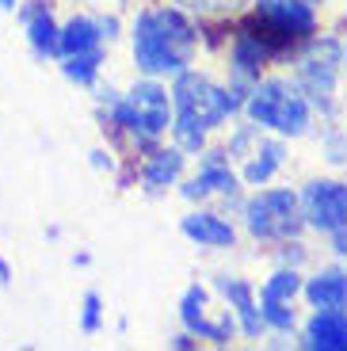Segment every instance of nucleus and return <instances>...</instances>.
Returning <instances> with one entry per match:
<instances>
[{"mask_svg": "<svg viewBox=\"0 0 347 351\" xmlns=\"http://www.w3.org/2000/svg\"><path fill=\"white\" fill-rule=\"evenodd\" d=\"M134 65L145 77H176L191 69L199 31L180 8H145L134 19Z\"/></svg>", "mask_w": 347, "mask_h": 351, "instance_id": "f257e3e1", "label": "nucleus"}, {"mask_svg": "<svg viewBox=\"0 0 347 351\" xmlns=\"http://www.w3.org/2000/svg\"><path fill=\"white\" fill-rule=\"evenodd\" d=\"M99 104L107 107V119L119 130H126L138 141H156L172 126V92L156 77L138 80L126 96L115 88H99Z\"/></svg>", "mask_w": 347, "mask_h": 351, "instance_id": "f03ea898", "label": "nucleus"}, {"mask_svg": "<svg viewBox=\"0 0 347 351\" xmlns=\"http://www.w3.org/2000/svg\"><path fill=\"white\" fill-rule=\"evenodd\" d=\"M244 111H248V119L256 126L278 134V138H302V134L309 130L313 107H309V99H305V92L298 84H290V80H283V77H271V80H260V84L248 92Z\"/></svg>", "mask_w": 347, "mask_h": 351, "instance_id": "7ed1b4c3", "label": "nucleus"}, {"mask_svg": "<svg viewBox=\"0 0 347 351\" xmlns=\"http://www.w3.org/2000/svg\"><path fill=\"white\" fill-rule=\"evenodd\" d=\"M244 226L256 241H290L302 233V206L298 195L287 187H271V191H256L244 202Z\"/></svg>", "mask_w": 347, "mask_h": 351, "instance_id": "20e7f679", "label": "nucleus"}, {"mask_svg": "<svg viewBox=\"0 0 347 351\" xmlns=\"http://www.w3.org/2000/svg\"><path fill=\"white\" fill-rule=\"evenodd\" d=\"M172 107L176 119H187V123L202 126V130H214L229 119V104H226V88L214 84L206 73L183 69L172 80Z\"/></svg>", "mask_w": 347, "mask_h": 351, "instance_id": "39448f33", "label": "nucleus"}, {"mask_svg": "<svg viewBox=\"0 0 347 351\" xmlns=\"http://www.w3.org/2000/svg\"><path fill=\"white\" fill-rule=\"evenodd\" d=\"M339 43L336 38H317L309 46V53L298 65V80H302V92L309 99V107H321L324 114L336 111V65H339Z\"/></svg>", "mask_w": 347, "mask_h": 351, "instance_id": "423d86ee", "label": "nucleus"}, {"mask_svg": "<svg viewBox=\"0 0 347 351\" xmlns=\"http://www.w3.org/2000/svg\"><path fill=\"white\" fill-rule=\"evenodd\" d=\"M302 221L317 233H336L347 226V184L344 180H309L305 191L298 195Z\"/></svg>", "mask_w": 347, "mask_h": 351, "instance_id": "0eeeda50", "label": "nucleus"}, {"mask_svg": "<svg viewBox=\"0 0 347 351\" xmlns=\"http://www.w3.org/2000/svg\"><path fill=\"white\" fill-rule=\"evenodd\" d=\"M302 294V275L298 267H278L260 290V317L263 325L275 328V332H290L298 325V313H294V298Z\"/></svg>", "mask_w": 347, "mask_h": 351, "instance_id": "6e6552de", "label": "nucleus"}, {"mask_svg": "<svg viewBox=\"0 0 347 351\" xmlns=\"http://www.w3.org/2000/svg\"><path fill=\"white\" fill-rule=\"evenodd\" d=\"M180 317H183V325H187L191 336H202V340H214V343H229L233 332H237V317L233 313H222L217 321L206 317V290H202L199 282H191V287L183 290Z\"/></svg>", "mask_w": 347, "mask_h": 351, "instance_id": "1a4fd4ad", "label": "nucleus"}, {"mask_svg": "<svg viewBox=\"0 0 347 351\" xmlns=\"http://www.w3.org/2000/svg\"><path fill=\"white\" fill-rule=\"evenodd\" d=\"M317 4L321 0H256L260 19L283 35H313L317 31Z\"/></svg>", "mask_w": 347, "mask_h": 351, "instance_id": "9d476101", "label": "nucleus"}, {"mask_svg": "<svg viewBox=\"0 0 347 351\" xmlns=\"http://www.w3.org/2000/svg\"><path fill=\"white\" fill-rule=\"evenodd\" d=\"M16 8H19V19H23L31 53H35L38 62H58V31H61V23L53 19L50 4L31 0V4H16Z\"/></svg>", "mask_w": 347, "mask_h": 351, "instance_id": "9b49d317", "label": "nucleus"}, {"mask_svg": "<svg viewBox=\"0 0 347 351\" xmlns=\"http://www.w3.org/2000/svg\"><path fill=\"white\" fill-rule=\"evenodd\" d=\"M237 191V172L229 168L226 153H202V168L195 180L183 184V199H206V195H233Z\"/></svg>", "mask_w": 347, "mask_h": 351, "instance_id": "f8f14e48", "label": "nucleus"}, {"mask_svg": "<svg viewBox=\"0 0 347 351\" xmlns=\"http://www.w3.org/2000/svg\"><path fill=\"white\" fill-rule=\"evenodd\" d=\"M214 287L226 294V302L233 306V317L237 325H241V332L248 336V340H260L263 332H267V325H263L260 317V306H256V294H252V287L244 279H229V275H217Z\"/></svg>", "mask_w": 347, "mask_h": 351, "instance_id": "ddd939ff", "label": "nucleus"}, {"mask_svg": "<svg viewBox=\"0 0 347 351\" xmlns=\"http://www.w3.org/2000/svg\"><path fill=\"white\" fill-rule=\"evenodd\" d=\"M302 343L309 351H347V309H313Z\"/></svg>", "mask_w": 347, "mask_h": 351, "instance_id": "4468645a", "label": "nucleus"}, {"mask_svg": "<svg viewBox=\"0 0 347 351\" xmlns=\"http://www.w3.org/2000/svg\"><path fill=\"white\" fill-rule=\"evenodd\" d=\"M180 229H183V237L195 241L199 248H233V241H237V229L222 214H210V210H191L180 221Z\"/></svg>", "mask_w": 347, "mask_h": 351, "instance_id": "2eb2a0df", "label": "nucleus"}, {"mask_svg": "<svg viewBox=\"0 0 347 351\" xmlns=\"http://www.w3.org/2000/svg\"><path fill=\"white\" fill-rule=\"evenodd\" d=\"M302 294L313 309H347V271L344 267H321L313 279L302 282Z\"/></svg>", "mask_w": 347, "mask_h": 351, "instance_id": "dca6fc26", "label": "nucleus"}, {"mask_svg": "<svg viewBox=\"0 0 347 351\" xmlns=\"http://www.w3.org/2000/svg\"><path fill=\"white\" fill-rule=\"evenodd\" d=\"M104 50V31L92 16H73L69 23H61L58 31V58H73V53H92Z\"/></svg>", "mask_w": 347, "mask_h": 351, "instance_id": "f3484780", "label": "nucleus"}, {"mask_svg": "<svg viewBox=\"0 0 347 351\" xmlns=\"http://www.w3.org/2000/svg\"><path fill=\"white\" fill-rule=\"evenodd\" d=\"M283 141H263V138H256V149L248 153V165H244V172H241V180L244 184H252V187H263L271 180V176L278 172V165H283Z\"/></svg>", "mask_w": 347, "mask_h": 351, "instance_id": "a211bd4d", "label": "nucleus"}, {"mask_svg": "<svg viewBox=\"0 0 347 351\" xmlns=\"http://www.w3.org/2000/svg\"><path fill=\"white\" fill-rule=\"evenodd\" d=\"M183 165H187V153H183V149H156L153 157H149V165H145V172H141V180H145L149 191L172 187L176 180L183 176Z\"/></svg>", "mask_w": 347, "mask_h": 351, "instance_id": "6ab92c4d", "label": "nucleus"}, {"mask_svg": "<svg viewBox=\"0 0 347 351\" xmlns=\"http://www.w3.org/2000/svg\"><path fill=\"white\" fill-rule=\"evenodd\" d=\"M61 62V77L73 80L80 88H96L99 69H104V50H92V53H73V58H58Z\"/></svg>", "mask_w": 347, "mask_h": 351, "instance_id": "aec40b11", "label": "nucleus"}, {"mask_svg": "<svg viewBox=\"0 0 347 351\" xmlns=\"http://www.w3.org/2000/svg\"><path fill=\"white\" fill-rule=\"evenodd\" d=\"M172 138H176V149L183 153H202V145H206V130L195 123H187V119H172Z\"/></svg>", "mask_w": 347, "mask_h": 351, "instance_id": "412c9836", "label": "nucleus"}, {"mask_svg": "<svg viewBox=\"0 0 347 351\" xmlns=\"http://www.w3.org/2000/svg\"><path fill=\"white\" fill-rule=\"evenodd\" d=\"M104 328V298L96 290H88L84 302H80V332L84 336H96Z\"/></svg>", "mask_w": 347, "mask_h": 351, "instance_id": "4be33fe9", "label": "nucleus"}, {"mask_svg": "<svg viewBox=\"0 0 347 351\" xmlns=\"http://www.w3.org/2000/svg\"><path fill=\"white\" fill-rule=\"evenodd\" d=\"M180 8H191V12H214V8H241L248 0H176Z\"/></svg>", "mask_w": 347, "mask_h": 351, "instance_id": "5701e85b", "label": "nucleus"}, {"mask_svg": "<svg viewBox=\"0 0 347 351\" xmlns=\"http://www.w3.org/2000/svg\"><path fill=\"white\" fill-rule=\"evenodd\" d=\"M332 248H336L339 260H347V226H339L336 233H332Z\"/></svg>", "mask_w": 347, "mask_h": 351, "instance_id": "b1692460", "label": "nucleus"}, {"mask_svg": "<svg viewBox=\"0 0 347 351\" xmlns=\"http://www.w3.org/2000/svg\"><path fill=\"white\" fill-rule=\"evenodd\" d=\"M88 157H92V168H99V172H111V168H115V160L107 157L104 149H92V153H88Z\"/></svg>", "mask_w": 347, "mask_h": 351, "instance_id": "393cba45", "label": "nucleus"}, {"mask_svg": "<svg viewBox=\"0 0 347 351\" xmlns=\"http://www.w3.org/2000/svg\"><path fill=\"white\" fill-rule=\"evenodd\" d=\"M96 23H99V31H104V38H107V43H111V38L119 35V19H115V16H107V19H96Z\"/></svg>", "mask_w": 347, "mask_h": 351, "instance_id": "a878e982", "label": "nucleus"}, {"mask_svg": "<svg viewBox=\"0 0 347 351\" xmlns=\"http://www.w3.org/2000/svg\"><path fill=\"white\" fill-rule=\"evenodd\" d=\"M12 282V263L4 260V252H0V287H8Z\"/></svg>", "mask_w": 347, "mask_h": 351, "instance_id": "bb28decb", "label": "nucleus"}, {"mask_svg": "<svg viewBox=\"0 0 347 351\" xmlns=\"http://www.w3.org/2000/svg\"><path fill=\"white\" fill-rule=\"evenodd\" d=\"M172 348H180V351H187V348H195V340H191V332H183V336H176V340H172Z\"/></svg>", "mask_w": 347, "mask_h": 351, "instance_id": "cd10ccee", "label": "nucleus"}, {"mask_svg": "<svg viewBox=\"0 0 347 351\" xmlns=\"http://www.w3.org/2000/svg\"><path fill=\"white\" fill-rule=\"evenodd\" d=\"M88 263H92V256H88V252H77V256H73V267H88Z\"/></svg>", "mask_w": 347, "mask_h": 351, "instance_id": "c85d7f7f", "label": "nucleus"}]
</instances>
